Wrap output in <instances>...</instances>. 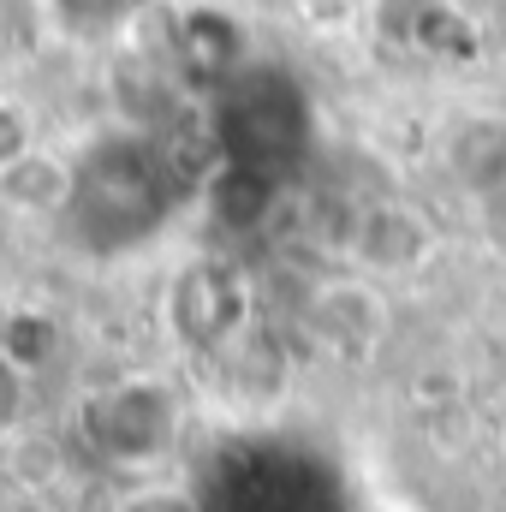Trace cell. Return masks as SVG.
Returning <instances> with one entry per match:
<instances>
[{
    "label": "cell",
    "instance_id": "2",
    "mask_svg": "<svg viewBox=\"0 0 506 512\" xmlns=\"http://www.w3.org/2000/svg\"><path fill=\"white\" fill-rule=\"evenodd\" d=\"M215 137H221L227 161L280 173V167L298 161L304 143H310V102H304V90H298L286 72L256 66V72L233 78V84L221 90Z\"/></svg>",
    "mask_w": 506,
    "mask_h": 512
},
{
    "label": "cell",
    "instance_id": "1",
    "mask_svg": "<svg viewBox=\"0 0 506 512\" xmlns=\"http://www.w3.org/2000/svg\"><path fill=\"white\" fill-rule=\"evenodd\" d=\"M66 215L84 227L90 245H137L149 227L167 215V167L143 137H102L72 185H66Z\"/></svg>",
    "mask_w": 506,
    "mask_h": 512
},
{
    "label": "cell",
    "instance_id": "3",
    "mask_svg": "<svg viewBox=\"0 0 506 512\" xmlns=\"http://www.w3.org/2000/svg\"><path fill=\"white\" fill-rule=\"evenodd\" d=\"M90 435L120 465H155L179 435V393L155 376H126L90 405Z\"/></svg>",
    "mask_w": 506,
    "mask_h": 512
},
{
    "label": "cell",
    "instance_id": "4",
    "mask_svg": "<svg viewBox=\"0 0 506 512\" xmlns=\"http://www.w3.org/2000/svg\"><path fill=\"white\" fill-rule=\"evenodd\" d=\"M120 512H203L197 507V495L191 489H173V483H143V489H131Z\"/></svg>",
    "mask_w": 506,
    "mask_h": 512
},
{
    "label": "cell",
    "instance_id": "5",
    "mask_svg": "<svg viewBox=\"0 0 506 512\" xmlns=\"http://www.w3.org/2000/svg\"><path fill=\"white\" fill-rule=\"evenodd\" d=\"M126 6H131V0H60V12H66L72 24H84V30H102V24H114Z\"/></svg>",
    "mask_w": 506,
    "mask_h": 512
}]
</instances>
